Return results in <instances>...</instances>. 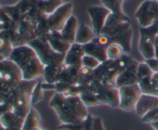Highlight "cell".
I'll return each mask as SVG.
<instances>
[{"instance_id":"277c9868","label":"cell","mask_w":158,"mask_h":130,"mask_svg":"<svg viewBox=\"0 0 158 130\" xmlns=\"http://www.w3.org/2000/svg\"><path fill=\"white\" fill-rule=\"evenodd\" d=\"M23 81L22 74L10 59L0 61V104H4L12 91Z\"/></svg>"},{"instance_id":"5b68a950","label":"cell","mask_w":158,"mask_h":130,"mask_svg":"<svg viewBox=\"0 0 158 130\" xmlns=\"http://www.w3.org/2000/svg\"><path fill=\"white\" fill-rule=\"evenodd\" d=\"M30 81H23L16 88L12 91L4 104H8L11 111L17 116L24 119L32 108L30 93L33 85H29Z\"/></svg>"},{"instance_id":"9a60e30c","label":"cell","mask_w":158,"mask_h":130,"mask_svg":"<svg viewBox=\"0 0 158 130\" xmlns=\"http://www.w3.org/2000/svg\"><path fill=\"white\" fill-rule=\"evenodd\" d=\"M45 38L52 49L59 54H65L71 47V44L63 38L60 32H51Z\"/></svg>"},{"instance_id":"f546056e","label":"cell","mask_w":158,"mask_h":130,"mask_svg":"<svg viewBox=\"0 0 158 130\" xmlns=\"http://www.w3.org/2000/svg\"><path fill=\"white\" fill-rule=\"evenodd\" d=\"M156 121H158V106L141 118V122L143 123L151 124Z\"/></svg>"},{"instance_id":"3957f363","label":"cell","mask_w":158,"mask_h":130,"mask_svg":"<svg viewBox=\"0 0 158 130\" xmlns=\"http://www.w3.org/2000/svg\"><path fill=\"white\" fill-rule=\"evenodd\" d=\"M73 13V5L71 2L62 3L46 19L37 24L36 34L37 37H46L51 32H60L68 18Z\"/></svg>"},{"instance_id":"e575fe53","label":"cell","mask_w":158,"mask_h":130,"mask_svg":"<svg viewBox=\"0 0 158 130\" xmlns=\"http://www.w3.org/2000/svg\"><path fill=\"white\" fill-rule=\"evenodd\" d=\"M150 125H151L153 130H158V121L153 122V123H151Z\"/></svg>"},{"instance_id":"7a4b0ae2","label":"cell","mask_w":158,"mask_h":130,"mask_svg":"<svg viewBox=\"0 0 158 130\" xmlns=\"http://www.w3.org/2000/svg\"><path fill=\"white\" fill-rule=\"evenodd\" d=\"M8 59L20 70L23 81H33L44 76V66L30 45L15 47Z\"/></svg>"},{"instance_id":"4fadbf2b","label":"cell","mask_w":158,"mask_h":130,"mask_svg":"<svg viewBox=\"0 0 158 130\" xmlns=\"http://www.w3.org/2000/svg\"><path fill=\"white\" fill-rule=\"evenodd\" d=\"M156 106H158V96L142 93L136 103L134 112L139 117L142 118Z\"/></svg>"},{"instance_id":"8992f818","label":"cell","mask_w":158,"mask_h":130,"mask_svg":"<svg viewBox=\"0 0 158 130\" xmlns=\"http://www.w3.org/2000/svg\"><path fill=\"white\" fill-rule=\"evenodd\" d=\"M28 45L36 51L44 67L54 64H64V54H59L54 51L45 37H36Z\"/></svg>"},{"instance_id":"cb8c5ba5","label":"cell","mask_w":158,"mask_h":130,"mask_svg":"<svg viewBox=\"0 0 158 130\" xmlns=\"http://www.w3.org/2000/svg\"><path fill=\"white\" fill-rule=\"evenodd\" d=\"M84 130H105L102 119L100 117L88 115L82 122Z\"/></svg>"},{"instance_id":"f1b7e54d","label":"cell","mask_w":158,"mask_h":130,"mask_svg":"<svg viewBox=\"0 0 158 130\" xmlns=\"http://www.w3.org/2000/svg\"><path fill=\"white\" fill-rule=\"evenodd\" d=\"M81 63H82L83 67H86V68L90 69V70L95 71V69L99 67L102 63L95 57L88 55V54H85L84 57H82Z\"/></svg>"},{"instance_id":"1f68e13d","label":"cell","mask_w":158,"mask_h":130,"mask_svg":"<svg viewBox=\"0 0 158 130\" xmlns=\"http://www.w3.org/2000/svg\"><path fill=\"white\" fill-rule=\"evenodd\" d=\"M58 130H84L82 124H64L57 127Z\"/></svg>"},{"instance_id":"2e32d148","label":"cell","mask_w":158,"mask_h":130,"mask_svg":"<svg viewBox=\"0 0 158 130\" xmlns=\"http://www.w3.org/2000/svg\"><path fill=\"white\" fill-rule=\"evenodd\" d=\"M77 28L78 21L74 15H71L60 31L63 38L71 45L75 42V36Z\"/></svg>"},{"instance_id":"30bf717a","label":"cell","mask_w":158,"mask_h":130,"mask_svg":"<svg viewBox=\"0 0 158 130\" xmlns=\"http://www.w3.org/2000/svg\"><path fill=\"white\" fill-rule=\"evenodd\" d=\"M154 37V34H152L147 28H141L139 30L138 48L144 60L156 57H155Z\"/></svg>"},{"instance_id":"9c48e42d","label":"cell","mask_w":158,"mask_h":130,"mask_svg":"<svg viewBox=\"0 0 158 130\" xmlns=\"http://www.w3.org/2000/svg\"><path fill=\"white\" fill-rule=\"evenodd\" d=\"M95 36L101 34L110 12L104 6H92L87 10Z\"/></svg>"},{"instance_id":"83f0119b","label":"cell","mask_w":158,"mask_h":130,"mask_svg":"<svg viewBox=\"0 0 158 130\" xmlns=\"http://www.w3.org/2000/svg\"><path fill=\"white\" fill-rule=\"evenodd\" d=\"M79 96L81 98L83 103L85 105V106L96 107L101 105L98 99H97L96 96L94 94L91 93V92L85 91L81 93Z\"/></svg>"},{"instance_id":"5bb4252c","label":"cell","mask_w":158,"mask_h":130,"mask_svg":"<svg viewBox=\"0 0 158 130\" xmlns=\"http://www.w3.org/2000/svg\"><path fill=\"white\" fill-rule=\"evenodd\" d=\"M138 63L134 61L128 68L118 75L115 80V85L117 88L123 86L132 85V84H138L137 75H136V69Z\"/></svg>"},{"instance_id":"d590c367","label":"cell","mask_w":158,"mask_h":130,"mask_svg":"<svg viewBox=\"0 0 158 130\" xmlns=\"http://www.w3.org/2000/svg\"><path fill=\"white\" fill-rule=\"evenodd\" d=\"M31 130H46L44 128H43V127L40 126V127H37V128H33V129H31Z\"/></svg>"},{"instance_id":"d6986e66","label":"cell","mask_w":158,"mask_h":130,"mask_svg":"<svg viewBox=\"0 0 158 130\" xmlns=\"http://www.w3.org/2000/svg\"><path fill=\"white\" fill-rule=\"evenodd\" d=\"M143 94L158 96V72L153 73L149 79L138 83Z\"/></svg>"},{"instance_id":"ba28073f","label":"cell","mask_w":158,"mask_h":130,"mask_svg":"<svg viewBox=\"0 0 158 130\" xmlns=\"http://www.w3.org/2000/svg\"><path fill=\"white\" fill-rule=\"evenodd\" d=\"M118 89L119 93L118 108L127 112L134 111L136 103L142 95L139 84L123 86Z\"/></svg>"},{"instance_id":"52a82bcc","label":"cell","mask_w":158,"mask_h":130,"mask_svg":"<svg viewBox=\"0 0 158 130\" xmlns=\"http://www.w3.org/2000/svg\"><path fill=\"white\" fill-rule=\"evenodd\" d=\"M134 17L141 28H148L158 20V0H145L135 12Z\"/></svg>"},{"instance_id":"44dd1931","label":"cell","mask_w":158,"mask_h":130,"mask_svg":"<svg viewBox=\"0 0 158 130\" xmlns=\"http://www.w3.org/2000/svg\"><path fill=\"white\" fill-rule=\"evenodd\" d=\"M24 119H21L19 116H16L12 111H9L4 113L0 117V122L6 127V128H22L23 123Z\"/></svg>"},{"instance_id":"8fae6325","label":"cell","mask_w":158,"mask_h":130,"mask_svg":"<svg viewBox=\"0 0 158 130\" xmlns=\"http://www.w3.org/2000/svg\"><path fill=\"white\" fill-rule=\"evenodd\" d=\"M94 95L101 105H106L115 108L119 105V93L115 86L105 84Z\"/></svg>"},{"instance_id":"d6a6232c","label":"cell","mask_w":158,"mask_h":130,"mask_svg":"<svg viewBox=\"0 0 158 130\" xmlns=\"http://www.w3.org/2000/svg\"><path fill=\"white\" fill-rule=\"evenodd\" d=\"M145 63L148 65V67L152 70L153 73L158 72V58L157 57H153V58L147 59L144 60Z\"/></svg>"},{"instance_id":"ab89813d","label":"cell","mask_w":158,"mask_h":130,"mask_svg":"<svg viewBox=\"0 0 158 130\" xmlns=\"http://www.w3.org/2000/svg\"><path fill=\"white\" fill-rule=\"evenodd\" d=\"M124 1H125V0H124Z\"/></svg>"},{"instance_id":"e0dca14e","label":"cell","mask_w":158,"mask_h":130,"mask_svg":"<svg viewBox=\"0 0 158 130\" xmlns=\"http://www.w3.org/2000/svg\"><path fill=\"white\" fill-rule=\"evenodd\" d=\"M83 47L85 54L95 57L101 63L108 60L107 55H106V47L100 45L95 39Z\"/></svg>"},{"instance_id":"484cf974","label":"cell","mask_w":158,"mask_h":130,"mask_svg":"<svg viewBox=\"0 0 158 130\" xmlns=\"http://www.w3.org/2000/svg\"><path fill=\"white\" fill-rule=\"evenodd\" d=\"M153 75V72L148 67V65L144 62H140L138 63L136 69V75H137L138 83L149 79Z\"/></svg>"},{"instance_id":"6da1fadb","label":"cell","mask_w":158,"mask_h":130,"mask_svg":"<svg viewBox=\"0 0 158 130\" xmlns=\"http://www.w3.org/2000/svg\"><path fill=\"white\" fill-rule=\"evenodd\" d=\"M50 106L64 124H82L89 115L80 96H70L57 92L51 99Z\"/></svg>"},{"instance_id":"4316f807","label":"cell","mask_w":158,"mask_h":130,"mask_svg":"<svg viewBox=\"0 0 158 130\" xmlns=\"http://www.w3.org/2000/svg\"><path fill=\"white\" fill-rule=\"evenodd\" d=\"M124 54L125 52L122 47L117 43H110L106 48V55L108 60H115L122 57Z\"/></svg>"},{"instance_id":"8d00e7d4","label":"cell","mask_w":158,"mask_h":130,"mask_svg":"<svg viewBox=\"0 0 158 130\" xmlns=\"http://www.w3.org/2000/svg\"><path fill=\"white\" fill-rule=\"evenodd\" d=\"M0 130H6V127L4 126L3 125H2L1 122H0Z\"/></svg>"},{"instance_id":"603a6c76","label":"cell","mask_w":158,"mask_h":130,"mask_svg":"<svg viewBox=\"0 0 158 130\" xmlns=\"http://www.w3.org/2000/svg\"><path fill=\"white\" fill-rule=\"evenodd\" d=\"M13 48L14 47L13 43L5 32H0V56L5 59H8Z\"/></svg>"},{"instance_id":"ac0fdd59","label":"cell","mask_w":158,"mask_h":130,"mask_svg":"<svg viewBox=\"0 0 158 130\" xmlns=\"http://www.w3.org/2000/svg\"><path fill=\"white\" fill-rule=\"evenodd\" d=\"M95 37L96 36L94 33L93 29L91 28L87 24L82 22L77 28L74 43L84 46L92 42L95 38Z\"/></svg>"},{"instance_id":"7402d4cb","label":"cell","mask_w":158,"mask_h":130,"mask_svg":"<svg viewBox=\"0 0 158 130\" xmlns=\"http://www.w3.org/2000/svg\"><path fill=\"white\" fill-rule=\"evenodd\" d=\"M124 0H102V3L108 9L112 14L120 17L127 18L123 9Z\"/></svg>"},{"instance_id":"f35d334b","label":"cell","mask_w":158,"mask_h":130,"mask_svg":"<svg viewBox=\"0 0 158 130\" xmlns=\"http://www.w3.org/2000/svg\"><path fill=\"white\" fill-rule=\"evenodd\" d=\"M5 60V58H3V57L0 56V61H2V60Z\"/></svg>"},{"instance_id":"d4e9b609","label":"cell","mask_w":158,"mask_h":130,"mask_svg":"<svg viewBox=\"0 0 158 130\" xmlns=\"http://www.w3.org/2000/svg\"><path fill=\"white\" fill-rule=\"evenodd\" d=\"M43 81H40L37 83H35L32 88L30 93V103L31 106L33 107L35 105L39 103L44 98V89L42 87Z\"/></svg>"},{"instance_id":"ffe728a7","label":"cell","mask_w":158,"mask_h":130,"mask_svg":"<svg viewBox=\"0 0 158 130\" xmlns=\"http://www.w3.org/2000/svg\"><path fill=\"white\" fill-rule=\"evenodd\" d=\"M41 126V119L38 112L33 107L30 108V112L24 119L21 130H31Z\"/></svg>"},{"instance_id":"74e56055","label":"cell","mask_w":158,"mask_h":130,"mask_svg":"<svg viewBox=\"0 0 158 130\" xmlns=\"http://www.w3.org/2000/svg\"><path fill=\"white\" fill-rule=\"evenodd\" d=\"M6 130H21V128H6Z\"/></svg>"},{"instance_id":"7c38bea8","label":"cell","mask_w":158,"mask_h":130,"mask_svg":"<svg viewBox=\"0 0 158 130\" xmlns=\"http://www.w3.org/2000/svg\"><path fill=\"white\" fill-rule=\"evenodd\" d=\"M85 54V53L82 45L77 44L76 43H73L64 54V65L66 67L81 68L82 67L81 60Z\"/></svg>"},{"instance_id":"4dcf8cb0","label":"cell","mask_w":158,"mask_h":130,"mask_svg":"<svg viewBox=\"0 0 158 130\" xmlns=\"http://www.w3.org/2000/svg\"><path fill=\"white\" fill-rule=\"evenodd\" d=\"M10 18L4 10L3 6H0V32L5 31L10 23Z\"/></svg>"},{"instance_id":"836d02e7","label":"cell","mask_w":158,"mask_h":130,"mask_svg":"<svg viewBox=\"0 0 158 130\" xmlns=\"http://www.w3.org/2000/svg\"><path fill=\"white\" fill-rule=\"evenodd\" d=\"M154 47H155V57L158 58V34H156L154 37Z\"/></svg>"}]
</instances>
